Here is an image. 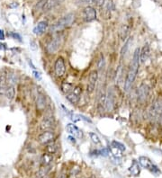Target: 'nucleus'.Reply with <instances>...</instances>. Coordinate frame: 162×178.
<instances>
[{"mask_svg": "<svg viewBox=\"0 0 162 178\" xmlns=\"http://www.w3.org/2000/svg\"><path fill=\"white\" fill-rule=\"evenodd\" d=\"M89 178H96V177L94 176V175H92V176H90V177H89Z\"/></svg>", "mask_w": 162, "mask_h": 178, "instance_id": "41", "label": "nucleus"}, {"mask_svg": "<svg viewBox=\"0 0 162 178\" xmlns=\"http://www.w3.org/2000/svg\"><path fill=\"white\" fill-rule=\"evenodd\" d=\"M5 40V33L4 31L0 29V41H4Z\"/></svg>", "mask_w": 162, "mask_h": 178, "instance_id": "35", "label": "nucleus"}, {"mask_svg": "<svg viewBox=\"0 0 162 178\" xmlns=\"http://www.w3.org/2000/svg\"><path fill=\"white\" fill-rule=\"evenodd\" d=\"M147 96H148V88L146 85H141L140 89H139V95H138V98L139 101L143 103L145 102V100L147 99Z\"/></svg>", "mask_w": 162, "mask_h": 178, "instance_id": "16", "label": "nucleus"}, {"mask_svg": "<svg viewBox=\"0 0 162 178\" xmlns=\"http://www.w3.org/2000/svg\"><path fill=\"white\" fill-rule=\"evenodd\" d=\"M6 74L3 73L0 75V96H4L6 95V89L8 87V84H7V80H6Z\"/></svg>", "mask_w": 162, "mask_h": 178, "instance_id": "13", "label": "nucleus"}, {"mask_svg": "<svg viewBox=\"0 0 162 178\" xmlns=\"http://www.w3.org/2000/svg\"><path fill=\"white\" fill-rule=\"evenodd\" d=\"M58 178H67V175L66 174H60Z\"/></svg>", "mask_w": 162, "mask_h": 178, "instance_id": "39", "label": "nucleus"}, {"mask_svg": "<svg viewBox=\"0 0 162 178\" xmlns=\"http://www.w3.org/2000/svg\"><path fill=\"white\" fill-rule=\"evenodd\" d=\"M57 150H58V148H57L56 144H54L53 142L52 143H50V144H48L46 146V152L47 153H50L52 155H53L54 153H56Z\"/></svg>", "mask_w": 162, "mask_h": 178, "instance_id": "26", "label": "nucleus"}, {"mask_svg": "<svg viewBox=\"0 0 162 178\" xmlns=\"http://www.w3.org/2000/svg\"><path fill=\"white\" fill-rule=\"evenodd\" d=\"M54 119L52 116H48L45 117L40 123V130L41 131H52L54 127Z\"/></svg>", "mask_w": 162, "mask_h": 178, "instance_id": "10", "label": "nucleus"}, {"mask_svg": "<svg viewBox=\"0 0 162 178\" xmlns=\"http://www.w3.org/2000/svg\"><path fill=\"white\" fill-rule=\"evenodd\" d=\"M140 55H141V50L139 48H137L134 51L133 60L131 62L130 69H129V72H128V75H127V78H126L125 83H124V90L126 92L130 90V88L132 87L133 83L134 82L135 78H136L138 69H139V65H140V62H141Z\"/></svg>", "mask_w": 162, "mask_h": 178, "instance_id": "1", "label": "nucleus"}, {"mask_svg": "<svg viewBox=\"0 0 162 178\" xmlns=\"http://www.w3.org/2000/svg\"><path fill=\"white\" fill-rule=\"evenodd\" d=\"M6 80H7L8 85H13V86H14V85H16V83L18 82V77H17L16 74L11 73V74H8L6 76Z\"/></svg>", "mask_w": 162, "mask_h": 178, "instance_id": "20", "label": "nucleus"}, {"mask_svg": "<svg viewBox=\"0 0 162 178\" xmlns=\"http://www.w3.org/2000/svg\"><path fill=\"white\" fill-rule=\"evenodd\" d=\"M149 54H150L149 46H148V44H145V45L143 46V48L141 49V55H140V57H141V61L142 63H144V62L148 59Z\"/></svg>", "mask_w": 162, "mask_h": 178, "instance_id": "17", "label": "nucleus"}, {"mask_svg": "<svg viewBox=\"0 0 162 178\" xmlns=\"http://www.w3.org/2000/svg\"><path fill=\"white\" fill-rule=\"evenodd\" d=\"M66 130H67V131L69 133V134H71V135L74 136V137L79 138H80L83 137V132H82V131H80L75 124L73 123L67 124Z\"/></svg>", "mask_w": 162, "mask_h": 178, "instance_id": "11", "label": "nucleus"}, {"mask_svg": "<svg viewBox=\"0 0 162 178\" xmlns=\"http://www.w3.org/2000/svg\"><path fill=\"white\" fill-rule=\"evenodd\" d=\"M28 63H29V66H30L32 69H35V67H34V65L33 64V62H32V60H31V59H29V60H28Z\"/></svg>", "mask_w": 162, "mask_h": 178, "instance_id": "38", "label": "nucleus"}, {"mask_svg": "<svg viewBox=\"0 0 162 178\" xmlns=\"http://www.w3.org/2000/svg\"><path fill=\"white\" fill-rule=\"evenodd\" d=\"M33 74L34 78H36L37 80H40V79H41V75H40V72H38V71L34 70V71L33 72Z\"/></svg>", "mask_w": 162, "mask_h": 178, "instance_id": "32", "label": "nucleus"}, {"mask_svg": "<svg viewBox=\"0 0 162 178\" xmlns=\"http://www.w3.org/2000/svg\"><path fill=\"white\" fill-rule=\"evenodd\" d=\"M8 35L9 36H11L13 39H14V40H18V41H22L21 39H22V37L20 36V34H18V33H16V32H9L8 33Z\"/></svg>", "mask_w": 162, "mask_h": 178, "instance_id": "31", "label": "nucleus"}, {"mask_svg": "<svg viewBox=\"0 0 162 178\" xmlns=\"http://www.w3.org/2000/svg\"><path fill=\"white\" fill-rule=\"evenodd\" d=\"M62 1L63 0H46L43 6H42V10L44 12H48V11L52 10V8H54L56 6H58Z\"/></svg>", "mask_w": 162, "mask_h": 178, "instance_id": "15", "label": "nucleus"}, {"mask_svg": "<svg viewBox=\"0 0 162 178\" xmlns=\"http://www.w3.org/2000/svg\"><path fill=\"white\" fill-rule=\"evenodd\" d=\"M55 138V134L52 131H42L38 136V141L42 145H48L52 143Z\"/></svg>", "mask_w": 162, "mask_h": 178, "instance_id": "6", "label": "nucleus"}, {"mask_svg": "<svg viewBox=\"0 0 162 178\" xmlns=\"http://www.w3.org/2000/svg\"><path fill=\"white\" fill-rule=\"evenodd\" d=\"M54 71L58 78H61L65 75L66 72V65L64 59L62 57H59L54 64Z\"/></svg>", "mask_w": 162, "mask_h": 178, "instance_id": "5", "label": "nucleus"}, {"mask_svg": "<svg viewBox=\"0 0 162 178\" xmlns=\"http://www.w3.org/2000/svg\"><path fill=\"white\" fill-rule=\"evenodd\" d=\"M68 139L70 142H72L73 144L76 143V139H75V137H74V136H68Z\"/></svg>", "mask_w": 162, "mask_h": 178, "instance_id": "36", "label": "nucleus"}, {"mask_svg": "<svg viewBox=\"0 0 162 178\" xmlns=\"http://www.w3.org/2000/svg\"><path fill=\"white\" fill-rule=\"evenodd\" d=\"M75 21V14H68L67 15L63 16L56 24H54L53 26H52V31L53 32H59L61 31L65 28L70 26Z\"/></svg>", "mask_w": 162, "mask_h": 178, "instance_id": "2", "label": "nucleus"}, {"mask_svg": "<svg viewBox=\"0 0 162 178\" xmlns=\"http://www.w3.org/2000/svg\"><path fill=\"white\" fill-rule=\"evenodd\" d=\"M96 18V10L92 6H87L83 10V19L85 22H92Z\"/></svg>", "mask_w": 162, "mask_h": 178, "instance_id": "9", "label": "nucleus"}, {"mask_svg": "<svg viewBox=\"0 0 162 178\" xmlns=\"http://www.w3.org/2000/svg\"><path fill=\"white\" fill-rule=\"evenodd\" d=\"M4 46H6V45H3L1 42H0V50H3V49H5V47Z\"/></svg>", "mask_w": 162, "mask_h": 178, "instance_id": "40", "label": "nucleus"}, {"mask_svg": "<svg viewBox=\"0 0 162 178\" xmlns=\"http://www.w3.org/2000/svg\"><path fill=\"white\" fill-rule=\"evenodd\" d=\"M129 31H130V27L128 25H122L120 31H119V36H120L122 41L126 40V38L128 37V34H129Z\"/></svg>", "mask_w": 162, "mask_h": 178, "instance_id": "19", "label": "nucleus"}, {"mask_svg": "<svg viewBox=\"0 0 162 178\" xmlns=\"http://www.w3.org/2000/svg\"><path fill=\"white\" fill-rule=\"evenodd\" d=\"M30 47H31V49H32L33 51L37 50V45H36V43H35L33 41H30Z\"/></svg>", "mask_w": 162, "mask_h": 178, "instance_id": "34", "label": "nucleus"}, {"mask_svg": "<svg viewBox=\"0 0 162 178\" xmlns=\"http://www.w3.org/2000/svg\"><path fill=\"white\" fill-rule=\"evenodd\" d=\"M110 152H111L112 154H114V156H115L116 157H122V153L120 150H118V149H116V148H114V147H113V146H111Z\"/></svg>", "mask_w": 162, "mask_h": 178, "instance_id": "30", "label": "nucleus"}, {"mask_svg": "<svg viewBox=\"0 0 162 178\" xmlns=\"http://www.w3.org/2000/svg\"><path fill=\"white\" fill-rule=\"evenodd\" d=\"M73 88H74V85L71 83L63 82L61 84V90L66 95L68 94V93H70V92H72Z\"/></svg>", "mask_w": 162, "mask_h": 178, "instance_id": "21", "label": "nucleus"}, {"mask_svg": "<svg viewBox=\"0 0 162 178\" xmlns=\"http://www.w3.org/2000/svg\"><path fill=\"white\" fill-rule=\"evenodd\" d=\"M47 173H48V168H47V166H45L44 168L40 169V171L37 173V175L35 176L34 178H44V176H46Z\"/></svg>", "mask_w": 162, "mask_h": 178, "instance_id": "29", "label": "nucleus"}, {"mask_svg": "<svg viewBox=\"0 0 162 178\" xmlns=\"http://www.w3.org/2000/svg\"><path fill=\"white\" fill-rule=\"evenodd\" d=\"M106 96H107V95L106 93H103L101 96H99V99H98V108L99 109H106Z\"/></svg>", "mask_w": 162, "mask_h": 178, "instance_id": "23", "label": "nucleus"}, {"mask_svg": "<svg viewBox=\"0 0 162 178\" xmlns=\"http://www.w3.org/2000/svg\"><path fill=\"white\" fill-rule=\"evenodd\" d=\"M104 65H105L104 57H103V56H101V58H100V60H99V64H98V68H99V69H102V68L104 67Z\"/></svg>", "mask_w": 162, "mask_h": 178, "instance_id": "33", "label": "nucleus"}, {"mask_svg": "<svg viewBox=\"0 0 162 178\" xmlns=\"http://www.w3.org/2000/svg\"><path fill=\"white\" fill-rule=\"evenodd\" d=\"M161 115H162V111H161ZM161 119H162V118H161Z\"/></svg>", "mask_w": 162, "mask_h": 178, "instance_id": "42", "label": "nucleus"}, {"mask_svg": "<svg viewBox=\"0 0 162 178\" xmlns=\"http://www.w3.org/2000/svg\"><path fill=\"white\" fill-rule=\"evenodd\" d=\"M83 1L87 4H95L96 2V0H83Z\"/></svg>", "mask_w": 162, "mask_h": 178, "instance_id": "37", "label": "nucleus"}, {"mask_svg": "<svg viewBox=\"0 0 162 178\" xmlns=\"http://www.w3.org/2000/svg\"><path fill=\"white\" fill-rule=\"evenodd\" d=\"M111 146H113V147H114V148H116V149L120 150L122 152L125 151V150H126V148H125V146H124L123 144H122L121 142L116 141V140H114V141L112 142V145H111Z\"/></svg>", "mask_w": 162, "mask_h": 178, "instance_id": "27", "label": "nucleus"}, {"mask_svg": "<svg viewBox=\"0 0 162 178\" xmlns=\"http://www.w3.org/2000/svg\"><path fill=\"white\" fill-rule=\"evenodd\" d=\"M89 137H90L91 140L94 142L95 145H97V144H100V143H101V139H100V138L98 137V135H97V134H95L94 132H89Z\"/></svg>", "mask_w": 162, "mask_h": 178, "instance_id": "28", "label": "nucleus"}, {"mask_svg": "<svg viewBox=\"0 0 162 178\" xmlns=\"http://www.w3.org/2000/svg\"><path fill=\"white\" fill-rule=\"evenodd\" d=\"M61 44H62V37L60 35H58L54 37L53 39L48 43L46 47V51L50 54H54L60 50Z\"/></svg>", "mask_w": 162, "mask_h": 178, "instance_id": "3", "label": "nucleus"}, {"mask_svg": "<svg viewBox=\"0 0 162 178\" xmlns=\"http://www.w3.org/2000/svg\"><path fill=\"white\" fill-rule=\"evenodd\" d=\"M15 95V90H14V86L13 85H8L6 92V96L7 97V99L9 100H13L14 97Z\"/></svg>", "mask_w": 162, "mask_h": 178, "instance_id": "25", "label": "nucleus"}, {"mask_svg": "<svg viewBox=\"0 0 162 178\" xmlns=\"http://www.w3.org/2000/svg\"><path fill=\"white\" fill-rule=\"evenodd\" d=\"M52 160H53L52 155L50 154V153H47V152L44 153L41 156V157H40V163H41L42 165H44V166H48L52 162Z\"/></svg>", "mask_w": 162, "mask_h": 178, "instance_id": "18", "label": "nucleus"}, {"mask_svg": "<svg viewBox=\"0 0 162 178\" xmlns=\"http://www.w3.org/2000/svg\"><path fill=\"white\" fill-rule=\"evenodd\" d=\"M81 94H82V87L80 85H77L73 88L72 92L66 95V99L70 104H77L80 100Z\"/></svg>", "mask_w": 162, "mask_h": 178, "instance_id": "4", "label": "nucleus"}, {"mask_svg": "<svg viewBox=\"0 0 162 178\" xmlns=\"http://www.w3.org/2000/svg\"><path fill=\"white\" fill-rule=\"evenodd\" d=\"M97 79H98V72L97 70H93L90 72L89 74V78H88V84H87V93L91 94L94 91V88H95V85L97 82Z\"/></svg>", "mask_w": 162, "mask_h": 178, "instance_id": "8", "label": "nucleus"}, {"mask_svg": "<svg viewBox=\"0 0 162 178\" xmlns=\"http://www.w3.org/2000/svg\"><path fill=\"white\" fill-rule=\"evenodd\" d=\"M47 102H46V97L42 94H38L37 98H36V109L37 111L42 112L46 108Z\"/></svg>", "mask_w": 162, "mask_h": 178, "instance_id": "12", "label": "nucleus"}, {"mask_svg": "<svg viewBox=\"0 0 162 178\" xmlns=\"http://www.w3.org/2000/svg\"><path fill=\"white\" fill-rule=\"evenodd\" d=\"M132 42H133V38H132V37H130V38H128V39L126 40L125 43H124V45H123V47L122 48L121 54L122 55V56H124V55L127 53V51H128V50H129L130 45L132 44Z\"/></svg>", "mask_w": 162, "mask_h": 178, "instance_id": "24", "label": "nucleus"}, {"mask_svg": "<svg viewBox=\"0 0 162 178\" xmlns=\"http://www.w3.org/2000/svg\"><path fill=\"white\" fill-rule=\"evenodd\" d=\"M47 28H48V23L45 22V21H41L40 23H38V25L33 28V32L36 35H40V34H42L46 32Z\"/></svg>", "mask_w": 162, "mask_h": 178, "instance_id": "14", "label": "nucleus"}, {"mask_svg": "<svg viewBox=\"0 0 162 178\" xmlns=\"http://www.w3.org/2000/svg\"><path fill=\"white\" fill-rule=\"evenodd\" d=\"M139 163L141 165V166H143L144 168H146V169L149 170V171H150L151 173H153V174L160 173L159 168H158L155 165L153 164V163L150 161V159L148 158L147 157H140V158H139Z\"/></svg>", "mask_w": 162, "mask_h": 178, "instance_id": "7", "label": "nucleus"}, {"mask_svg": "<svg viewBox=\"0 0 162 178\" xmlns=\"http://www.w3.org/2000/svg\"><path fill=\"white\" fill-rule=\"evenodd\" d=\"M140 171H141V169H140L139 164L137 163V161L133 160V164H132L131 167H130V172H131V174H132L133 176H137L140 174Z\"/></svg>", "mask_w": 162, "mask_h": 178, "instance_id": "22", "label": "nucleus"}]
</instances>
